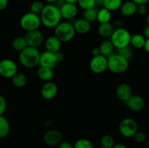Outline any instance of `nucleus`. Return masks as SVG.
Wrapping results in <instances>:
<instances>
[{"instance_id": "1", "label": "nucleus", "mask_w": 149, "mask_h": 148, "mask_svg": "<svg viewBox=\"0 0 149 148\" xmlns=\"http://www.w3.org/2000/svg\"><path fill=\"white\" fill-rule=\"evenodd\" d=\"M39 17L42 24L48 28H54L62 20L60 9L53 4H46Z\"/></svg>"}, {"instance_id": "2", "label": "nucleus", "mask_w": 149, "mask_h": 148, "mask_svg": "<svg viewBox=\"0 0 149 148\" xmlns=\"http://www.w3.org/2000/svg\"><path fill=\"white\" fill-rule=\"evenodd\" d=\"M40 55L38 48L27 46L19 52V62L25 68H33L39 65Z\"/></svg>"}, {"instance_id": "3", "label": "nucleus", "mask_w": 149, "mask_h": 148, "mask_svg": "<svg viewBox=\"0 0 149 148\" xmlns=\"http://www.w3.org/2000/svg\"><path fill=\"white\" fill-rule=\"evenodd\" d=\"M131 37H132V35L130 32L127 29L122 27L119 28H115L111 36L110 40L113 44L115 49H117L130 46Z\"/></svg>"}, {"instance_id": "4", "label": "nucleus", "mask_w": 149, "mask_h": 148, "mask_svg": "<svg viewBox=\"0 0 149 148\" xmlns=\"http://www.w3.org/2000/svg\"><path fill=\"white\" fill-rule=\"evenodd\" d=\"M75 29L70 22L61 21L54 28V35L61 42H68L72 40L76 35Z\"/></svg>"}, {"instance_id": "5", "label": "nucleus", "mask_w": 149, "mask_h": 148, "mask_svg": "<svg viewBox=\"0 0 149 148\" xmlns=\"http://www.w3.org/2000/svg\"><path fill=\"white\" fill-rule=\"evenodd\" d=\"M108 69L115 74H121L126 72L129 68V60L113 53L107 57Z\"/></svg>"}, {"instance_id": "6", "label": "nucleus", "mask_w": 149, "mask_h": 148, "mask_svg": "<svg viewBox=\"0 0 149 148\" xmlns=\"http://www.w3.org/2000/svg\"><path fill=\"white\" fill-rule=\"evenodd\" d=\"M20 27L23 30H26V32H29L38 30L42 25V23H41L40 17L39 15L29 12L25 13L20 17Z\"/></svg>"}, {"instance_id": "7", "label": "nucleus", "mask_w": 149, "mask_h": 148, "mask_svg": "<svg viewBox=\"0 0 149 148\" xmlns=\"http://www.w3.org/2000/svg\"><path fill=\"white\" fill-rule=\"evenodd\" d=\"M119 130L124 137H133L135 133L138 131V124L135 119L126 118L119 123Z\"/></svg>"}, {"instance_id": "8", "label": "nucleus", "mask_w": 149, "mask_h": 148, "mask_svg": "<svg viewBox=\"0 0 149 148\" xmlns=\"http://www.w3.org/2000/svg\"><path fill=\"white\" fill-rule=\"evenodd\" d=\"M17 73V64L10 59L0 61V75L6 78H12Z\"/></svg>"}, {"instance_id": "9", "label": "nucleus", "mask_w": 149, "mask_h": 148, "mask_svg": "<svg viewBox=\"0 0 149 148\" xmlns=\"http://www.w3.org/2000/svg\"><path fill=\"white\" fill-rule=\"evenodd\" d=\"M90 68L93 73H102L108 69L107 57L103 55L93 57L90 62Z\"/></svg>"}, {"instance_id": "10", "label": "nucleus", "mask_w": 149, "mask_h": 148, "mask_svg": "<svg viewBox=\"0 0 149 148\" xmlns=\"http://www.w3.org/2000/svg\"><path fill=\"white\" fill-rule=\"evenodd\" d=\"M63 134L56 129H49L47 131L43 136V140L47 145L54 147L59 145L62 142Z\"/></svg>"}, {"instance_id": "11", "label": "nucleus", "mask_w": 149, "mask_h": 148, "mask_svg": "<svg viewBox=\"0 0 149 148\" xmlns=\"http://www.w3.org/2000/svg\"><path fill=\"white\" fill-rule=\"evenodd\" d=\"M28 46L38 48L42 44L44 41V35L42 31L38 30L27 32L25 36Z\"/></svg>"}, {"instance_id": "12", "label": "nucleus", "mask_w": 149, "mask_h": 148, "mask_svg": "<svg viewBox=\"0 0 149 148\" xmlns=\"http://www.w3.org/2000/svg\"><path fill=\"white\" fill-rule=\"evenodd\" d=\"M58 64V62L57 60L55 53H52L48 51H45L41 53L39 64V66L53 69Z\"/></svg>"}, {"instance_id": "13", "label": "nucleus", "mask_w": 149, "mask_h": 148, "mask_svg": "<svg viewBox=\"0 0 149 148\" xmlns=\"http://www.w3.org/2000/svg\"><path fill=\"white\" fill-rule=\"evenodd\" d=\"M58 86L52 81L45 82L41 89V95L47 100H51L55 98L58 94Z\"/></svg>"}, {"instance_id": "14", "label": "nucleus", "mask_w": 149, "mask_h": 148, "mask_svg": "<svg viewBox=\"0 0 149 148\" xmlns=\"http://www.w3.org/2000/svg\"><path fill=\"white\" fill-rule=\"evenodd\" d=\"M60 12H61L62 18L65 19V20H71L77 15L78 7L76 4L65 2L60 7Z\"/></svg>"}, {"instance_id": "15", "label": "nucleus", "mask_w": 149, "mask_h": 148, "mask_svg": "<svg viewBox=\"0 0 149 148\" xmlns=\"http://www.w3.org/2000/svg\"><path fill=\"white\" fill-rule=\"evenodd\" d=\"M125 103L130 110L133 112L142 111L146 106L145 100L139 95H132V97Z\"/></svg>"}, {"instance_id": "16", "label": "nucleus", "mask_w": 149, "mask_h": 148, "mask_svg": "<svg viewBox=\"0 0 149 148\" xmlns=\"http://www.w3.org/2000/svg\"><path fill=\"white\" fill-rule=\"evenodd\" d=\"M116 96L118 99L122 102H126L132 95V89L129 84L122 83L116 88Z\"/></svg>"}, {"instance_id": "17", "label": "nucleus", "mask_w": 149, "mask_h": 148, "mask_svg": "<svg viewBox=\"0 0 149 148\" xmlns=\"http://www.w3.org/2000/svg\"><path fill=\"white\" fill-rule=\"evenodd\" d=\"M61 44L62 42L55 36H50L45 41V48L46 51L56 53V52L61 51Z\"/></svg>"}, {"instance_id": "18", "label": "nucleus", "mask_w": 149, "mask_h": 148, "mask_svg": "<svg viewBox=\"0 0 149 148\" xmlns=\"http://www.w3.org/2000/svg\"><path fill=\"white\" fill-rule=\"evenodd\" d=\"M76 33L79 34H87L91 29V23L84 18H80L75 20L73 24Z\"/></svg>"}, {"instance_id": "19", "label": "nucleus", "mask_w": 149, "mask_h": 148, "mask_svg": "<svg viewBox=\"0 0 149 148\" xmlns=\"http://www.w3.org/2000/svg\"><path fill=\"white\" fill-rule=\"evenodd\" d=\"M121 13L125 17H131L136 13L137 4L135 2L130 0V1H125L122 3L120 7Z\"/></svg>"}, {"instance_id": "20", "label": "nucleus", "mask_w": 149, "mask_h": 148, "mask_svg": "<svg viewBox=\"0 0 149 148\" xmlns=\"http://www.w3.org/2000/svg\"><path fill=\"white\" fill-rule=\"evenodd\" d=\"M114 30V26H113V23H111V22L100 23L98 28H97V32H98L99 35L103 38H106V39L111 37Z\"/></svg>"}, {"instance_id": "21", "label": "nucleus", "mask_w": 149, "mask_h": 148, "mask_svg": "<svg viewBox=\"0 0 149 148\" xmlns=\"http://www.w3.org/2000/svg\"><path fill=\"white\" fill-rule=\"evenodd\" d=\"M36 74H37L38 78L42 80V81H45V82L51 81V80L54 77L53 69L45 68V67L39 66V69L37 70V72H36Z\"/></svg>"}, {"instance_id": "22", "label": "nucleus", "mask_w": 149, "mask_h": 148, "mask_svg": "<svg viewBox=\"0 0 149 148\" xmlns=\"http://www.w3.org/2000/svg\"><path fill=\"white\" fill-rule=\"evenodd\" d=\"M99 49H100V55H103V56L109 57L113 54V50H114V46H113V44L111 41V40L106 39V40H103V41L100 43V46H99Z\"/></svg>"}, {"instance_id": "23", "label": "nucleus", "mask_w": 149, "mask_h": 148, "mask_svg": "<svg viewBox=\"0 0 149 148\" xmlns=\"http://www.w3.org/2000/svg\"><path fill=\"white\" fill-rule=\"evenodd\" d=\"M146 41V38L143 36V34L135 33V34L132 35L130 44L136 49H142L144 47Z\"/></svg>"}, {"instance_id": "24", "label": "nucleus", "mask_w": 149, "mask_h": 148, "mask_svg": "<svg viewBox=\"0 0 149 148\" xmlns=\"http://www.w3.org/2000/svg\"><path fill=\"white\" fill-rule=\"evenodd\" d=\"M111 12L105 7H101L97 10V20L99 22V23H109L111 20Z\"/></svg>"}, {"instance_id": "25", "label": "nucleus", "mask_w": 149, "mask_h": 148, "mask_svg": "<svg viewBox=\"0 0 149 148\" xmlns=\"http://www.w3.org/2000/svg\"><path fill=\"white\" fill-rule=\"evenodd\" d=\"M10 125L8 120L3 115H0V139H4L9 134Z\"/></svg>"}, {"instance_id": "26", "label": "nucleus", "mask_w": 149, "mask_h": 148, "mask_svg": "<svg viewBox=\"0 0 149 148\" xmlns=\"http://www.w3.org/2000/svg\"><path fill=\"white\" fill-rule=\"evenodd\" d=\"M12 81H13V85L17 88H23L27 84V78L23 73L17 72L12 78Z\"/></svg>"}, {"instance_id": "27", "label": "nucleus", "mask_w": 149, "mask_h": 148, "mask_svg": "<svg viewBox=\"0 0 149 148\" xmlns=\"http://www.w3.org/2000/svg\"><path fill=\"white\" fill-rule=\"evenodd\" d=\"M122 3V0H105L103 7H105L112 12L119 10Z\"/></svg>"}, {"instance_id": "28", "label": "nucleus", "mask_w": 149, "mask_h": 148, "mask_svg": "<svg viewBox=\"0 0 149 148\" xmlns=\"http://www.w3.org/2000/svg\"><path fill=\"white\" fill-rule=\"evenodd\" d=\"M97 7H93V8L88 9V10H84L83 12V18L85 19L90 23L97 20Z\"/></svg>"}, {"instance_id": "29", "label": "nucleus", "mask_w": 149, "mask_h": 148, "mask_svg": "<svg viewBox=\"0 0 149 148\" xmlns=\"http://www.w3.org/2000/svg\"><path fill=\"white\" fill-rule=\"evenodd\" d=\"M27 46L28 45L27 43H26V39H25V37H23V36L16 37L13 41V49L19 52L23 50V49H24L26 47H27Z\"/></svg>"}, {"instance_id": "30", "label": "nucleus", "mask_w": 149, "mask_h": 148, "mask_svg": "<svg viewBox=\"0 0 149 148\" xmlns=\"http://www.w3.org/2000/svg\"><path fill=\"white\" fill-rule=\"evenodd\" d=\"M102 148H112L115 145V139L111 135H105L100 139Z\"/></svg>"}, {"instance_id": "31", "label": "nucleus", "mask_w": 149, "mask_h": 148, "mask_svg": "<svg viewBox=\"0 0 149 148\" xmlns=\"http://www.w3.org/2000/svg\"><path fill=\"white\" fill-rule=\"evenodd\" d=\"M45 4L42 2V1L39 0H36V1H33L30 6V12L32 13H34L36 15H40L41 12L43 10L44 7H45Z\"/></svg>"}, {"instance_id": "32", "label": "nucleus", "mask_w": 149, "mask_h": 148, "mask_svg": "<svg viewBox=\"0 0 149 148\" xmlns=\"http://www.w3.org/2000/svg\"><path fill=\"white\" fill-rule=\"evenodd\" d=\"M116 53L120 55V56L123 57L124 58L127 59V60H130L132 58V55H133L132 49L130 47V46H125V47L120 48V49H117Z\"/></svg>"}, {"instance_id": "33", "label": "nucleus", "mask_w": 149, "mask_h": 148, "mask_svg": "<svg viewBox=\"0 0 149 148\" xmlns=\"http://www.w3.org/2000/svg\"><path fill=\"white\" fill-rule=\"evenodd\" d=\"M74 148H94L93 142L87 139H79L74 145Z\"/></svg>"}, {"instance_id": "34", "label": "nucleus", "mask_w": 149, "mask_h": 148, "mask_svg": "<svg viewBox=\"0 0 149 148\" xmlns=\"http://www.w3.org/2000/svg\"><path fill=\"white\" fill-rule=\"evenodd\" d=\"M77 4L84 10L95 7V0H78Z\"/></svg>"}, {"instance_id": "35", "label": "nucleus", "mask_w": 149, "mask_h": 148, "mask_svg": "<svg viewBox=\"0 0 149 148\" xmlns=\"http://www.w3.org/2000/svg\"><path fill=\"white\" fill-rule=\"evenodd\" d=\"M133 138L137 143L142 144L146 141L147 136L146 133L145 132L143 131L138 130V131L135 133V135L133 136Z\"/></svg>"}, {"instance_id": "36", "label": "nucleus", "mask_w": 149, "mask_h": 148, "mask_svg": "<svg viewBox=\"0 0 149 148\" xmlns=\"http://www.w3.org/2000/svg\"><path fill=\"white\" fill-rule=\"evenodd\" d=\"M147 7L146 4H137V10L136 13H138L139 15H145L147 13Z\"/></svg>"}, {"instance_id": "37", "label": "nucleus", "mask_w": 149, "mask_h": 148, "mask_svg": "<svg viewBox=\"0 0 149 148\" xmlns=\"http://www.w3.org/2000/svg\"><path fill=\"white\" fill-rule=\"evenodd\" d=\"M7 109V102L5 98L0 94V115H3Z\"/></svg>"}, {"instance_id": "38", "label": "nucleus", "mask_w": 149, "mask_h": 148, "mask_svg": "<svg viewBox=\"0 0 149 148\" xmlns=\"http://www.w3.org/2000/svg\"><path fill=\"white\" fill-rule=\"evenodd\" d=\"M59 148H74V145L68 142H61L59 144Z\"/></svg>"}, {"instance_id": "39", "label": "nucleus", "mask_w": 149, "mask_h": 148, "mask_svg": "<svg viewBox=\"0 0 149 148\" xmlns=\"http://www.w3.org/2000/svg\"><path fill=\"white\" fill-rule=\"evenodd\" d=\"M55 56H56L57 60H58V63H59V62H61V61L63 60L64 55H63V53L62 52H61V51L56 52V53H55Z\"/></svg>"}, {"instance_id": "40", "label": "nucleus", "mask_w": 149, "mask_h": 148, "mask_svg": "<svg viewBox=\"0 0 149 148\" xmlns=\"http://www.w3.org/2000/svg\"><path fill=\"white\" fill-rule=\"evenodd\" d=\"M8 5V0H0V11L4 10Z\"/></svg>"}, {"instance_id": "41", "label": "nucleus", "mask_w": 149, "mask_h": 148, "mask_svg": "<svg viewBox=\"0 0 149 148\" xmlns=\"http://www.w3.org/2000/svg\"><path fill=\"white\" fill-rule=\"evenodd\" d=\"M113 26H114L115 28H122L123 27V23L121 20H116L114 21V23H113Z\"/></svg>"}, {"instance_id": "42", "label": "nucleus", "mask_w": 149, "mask_h": 148, "mask_svg": "<svg viewBox=\"0 0 149 148\" xmlns=\"http://www.w3.org/2000/svg\"><path fill=\"white\" fill-rule=\"evenodd\" d=\"M92 55H93V57L98 56V55H100V49H99L98 47H95L92 50Z\"/></svg>"}, {"instance_id": "43", "label": "nucleus", "mask_w": 149, "mask_h": 148, "mask_svg": "<svg viewBox=\"0 0 149 148\" xmlns=\"http://www.w3.org/2000/svg\"><path fill=\"white\" fill-rule=\"evenodd\" d=\"M95 7L101 8L103 7L105 0H95Z\"/></svg>"}, {"instance_id": "44", "label": "nucleus", "mask_w": 149, "mask_h": 148, "mask_svg": "<svg viewBox=\"0 0 149 148\" xmlns=\"http://www.w3.org/2000/svg\"><path fill=\"white\" fill-rule=\"evenodd\" d=\"M143 36L146 39H149V25L146 26L143 30Z\"/></svg>"}, {"instance_id": "45", "label": "nucleus", "mask_w": 149, "mask_h": 148, "mask_svg": "<svg viewBox=\"0 0 149 148\" xmlns=\"http://www.w3.org/2000/svg\"><path fill=\"white\" fill-rule=\"evenodd\" d=\"M133 2H135L136 4H146V3H148L149 0H132Z\"/></svg>"}, {"instance_id": "46", "label": "nucleus", "mask_w": 149, "mask_h": 148, "mask_svg": "<svg viewBox=\"0 0 149 148\" xmlns=\"http://www.w3.org/2000/svg\"><path fill=\"white\" fill-rule=\"evenodd\" d=\"M143 48L146 50V52L149 53V39H146V43Z\"/></svg>"}, {"instance_id": "47", "label": "nucleus", "mask_w": 149, "mask_h": 148, "mask_svg": "<svg viewBox=\"0 0 149 148\" xmlns=\"http://www.w3.org/2000/svg\"><path fill=\"white\" fill-rule=\"evenodd\" d=\"M112 148H128L126 145H123V144H115L114 146Z\"/></svg>"}, {"instance_id": "48", "label": "nucleus", "mask_w": 149, "mask_h": 148, "mask_svg": "<svg viewBox=\"0 0 149 148\" xmlns=\"http://www.w3.org/2000/svg\"><path fill=\"white\" fill-rule=\"evenodd\" d=\"M65 3H71V4H77L78 0H63Z\"/></svg>"}, {"instance_id": "49", "label": "nucleus", "mask_w": 149, "mask_h": 148, "mask_svg": "<svg viewBox=\"0 0 149 148\" xmlns=\"http://www.w3.org/2000/svg\"><path fill=\"white\" fill-rule=\"evenodd\" d=\"M45 1H47V3H49V4H54L55 2H56L58 0H45Z\"/></svg>"}, {"instance_id": "50", "label": "nucleus", "mask_w": 149, "mask_h": 148, "mask_svg": "<svg viewBox=\"0 0 149 148\" xmlns=\"http://www.w3.org/2000/svg\"><path fill=\"white\" fill-rule=\"evenodd\" d=\"M147 23H148V25H149V13L148 14V15H147Z\"/></svg>"}, {"instance_id": "51", "label": "nucleus", "mask_w": 149, "mask_h": 148, "mask_svg": "<svg viewBox=\"0 0 149 148\" xmlns=\"http://www.w3.org/2000/svg\"><path fill=\"white\" fill-rule=\"evenodd\" d=\"M147 146H148V148H149V139L148 140V142H147Z\"/></svg>"}]
</instances>
